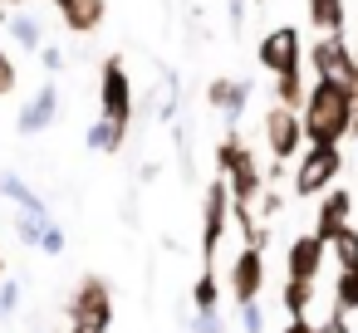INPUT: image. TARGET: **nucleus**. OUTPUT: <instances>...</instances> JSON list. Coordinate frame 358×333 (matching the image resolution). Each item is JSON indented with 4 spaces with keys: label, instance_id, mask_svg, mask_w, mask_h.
<instances>
[{
    "label": "nucleus",
    "instance_id": "obj_28",
    "mask_svg": "<svg viewBox=\"0 0 358 333\" xmlns=\"http://www.w3.org/2000/svg\"><path fill=\"white\" fill-rule=\"evenodd\" d=\"M64 245H69V240H64V225H59V221H50L35 250H45V255H64Z\"/></svg>",
    "mask_w": 358,
    "mask_h": 333
},
{
    "label": "nucleus",
    "instance_id": "obj_21",
    "mask_svg": "<svg viewBox=\"0 0 358 333\" xmlns=\"http://www.w3.org/2000/svg\"><path fill=\"white\" fill-rule=\"evenodd\" d=\"M84 142H89V152L113 157V152H123L128 133H118V128H113V123H103V118H94V123H89V133H84Z\"/></svg>",
    "mask_w": 358,
    "mask_h": 333
},
{
    "label": "nucleus",
    "instance_id": "obj_4",
    "mask_svg": "<svg viewBox=\"0 0 358 333\" xmlns=\"http://www.w3.org/2000/svg\"><path fill=\"white\" fill-rule=\"evenodd\" d=\"M99 118L113 123L118 133L133 128V79H128V59L108 54L99 64Z\"/></svg>",
    "mask_w": 358,
    "mask_h": 333
},
{
    "label": "nucleus",
    "instance_id": "obj_16",
    "mask_svg": "<svg viewBox=\"0 0 358 333\" xmlns=\"http://www.w3.org/2000/svg\"><path fill=\"white\" fill-rule=\"evenodd\" d=\"M0 196H6L15 211H25V216H40V221H50V206H45V196L20 177V172H0Z\"/></svg>",
    "mask_w": 358,
    "mask_h": 333
},
{
    "label": "nucleus",
    "instance_id": "obj_40",
    "mask_svg": "<svg viewBox=\"0 0 358 333\" xmlns=\"http://www.w3.org/2000/svg\"><path fill=\"white\" fill-rule=\"evenodd\" d=\"M255 6H265V0H255Z\"/></svg>",
    "mask_w": 358,
    "mask_h": 333
},
{
    "label": "nucleus",
    "instance_id": "obj_10",
    "mask_svg": "<svg viewBox=\"0 0 358 333\" xmlns=\"http://www.w3.org/2000/svg\"><path fill=\"white\" fill-rule=\"evenodd\" d=\"M260 289H265V250L260 245H241V255L231 260V304L236 309L260 304Z\"/></svg>",
    "mask_w": 358,
    "mask_h": 333
},
{
    "label": "nucleus",
    "instance_id": "obj_17",
    "mask_svg": "<svg viewBox=\"0 0 358 333\" xmlns=\"http://www.w3.org/2000/svg\"><path fill=\"white\" fill-rule=\"evenodd\" d=\"M6 35L25 50V54H40L50 40H45V20L35 15V10H10V20H6Z\"/></svg>",
    "mask_w": 358,
    "mask_h": 333
},
{
    "label": "nucleus",
    "instance_id": "obj_23",
    "mask_svg": "<svg viewBox=\"0 0 358 333\" xmlns=\"http://www.w3.org/2000/svg\"><path fill=\"white\" fill-rule=\"evenodd\" d=\"M324 250L338 260V269L358 265V225H343V230H334V235L324 240Z\"/></svg>",
    "mask_w": 358,
    "mask_h": 333
},
{
    "label": "nucleus",
    "instance_id": "obj_38",
    "mask_svg": "<svg viewBox=\"0 0 358 333\" xmlns=\"http://www.w3.org/2000/svg\"><path fill=\"white\" fill-rule=\"evenodd\" d=\"M353 84H358V54H353Z\"/></svg>",
    "mask_w": 358,
    "mask_h": 333
},
{
    "label": "nucleus",
    "instance_id": "obj_35",
    "mask_svg": "<svg viewBox=\"0 0 358 333\" xmlns=\"http://www.w3.org/2000/svg\"><path fill=\"white\" fill-rule=\"evenodd\" d=\"M226 10H231V30H241V20H245V0H231Z\"/></svg>",
    "mask_w": 358,
    "mask_h": 333
},
{
    "label": "nucleus",
    "instance_id": "obj_14",
    "mask_svg": "<svg viewBox=\"0 0 358 333\" xmlns=\"http://www.w3.org/2000/svg\"><path fill=\"white\" fill-rule=\"evenodd\" d=\"M343 225H353V191H348V186H329V191L319 196V211H314V230H309V235L329 240V235L343 230Z\"/></svg>",
    "mask_w": 358,
    "mask_h": 333
},
{
    "label": "nucleus",
    "instance_id": "obj_1",
    "mask_svg": "<svg viewBox=\"0 0 358 333\" xmlns=\"http://www.w3.org/2000/svg\"><path fill=\"white\" fill-rule=\"evenodd\" d=\"M353 94H358V89L324 84V79H314V84H309L304 108H299L304 147H338V142L348 138V123H353Z\"/></svg>",
    "mask_w": 358,
    "mask_h": 333
},
{
    "label": "nucleus",
    "instance_id": "obj_24",
    "mask_svg": "<svg viewBox=\"0 0 358 333\" xmlns=\"http://www.w3.org/2000/svg\"><path fill=\"white\" fill-rule=\"evenodd\" d=\"M334 309H343V313H358V265L338 269V279H334Z\"/></svg>",
    "mask_w": 358,
    "mask_h": 333
},
{
    "label": "nucleus",
    "instance_id": "obj_32",
    "mask_svg": "<svg viewBox=\"0 0 358 333\" xmlns=\"http://www.w3.org/2000/svg\"><path fill=\"white\" fill-rule=\"evenodd\" d=\"M192 333H226L221 313H192Z\"/></svg>",
    "mask_w": 358,
    "mask_h": 333
},
{
    "label": "nucleus",
    "instance_id": "obj_6",
    "mask_svg": "<svg viewBox=\"0 0 358 333\" xmlns=\"http://www.w3.org/2000/svg\"><path fill=\"white\" fill-rule=\"evenodd\" d=\"M304 59H309L314 79H324V84H343V89H358V84H353V45H348L343 35H319V40H309Z\"/></svg>",
    "mask_w": 358,
    "mask_h": 333
},
{
    "label": "nucleus",
    "instance_id": "obj_19",
    "mask_svg": "<svg viewBox=\"0 0 358 333\" xmlns=\"http://www.w3.org/2000/svg\"><path fill=\"white\" fill-rule=\"evenodd\" d=\"M304 94H309V79H304V69L275 74V103H280V108L299 113V108H304Z\"/></svg>",
    "mask_w": 358,
    "mask_h": 333
},
{
    "label": "nucleus",
    "instance_id": "obj_26",
    "mask_svg": "<svg viewBox=\"0 0 358 333\" xmlns=\"http://www.w3.org/2000/svg\"><path fill=\"white\" fill-rule=\"evenodd\" d=\"M20 89V69H15V54L0 50V98H10Z\"/></svg>",
    "mask_w": 358,
    "mask_h": 333
},
{
    "label": "nucleus",
    "instance_id": "obj_29",
    "mask_svg": "<svg viewBox=\"0 0 358 333\" xmlns=\"http://www.w3.org/2000/svg\"><path fill=\"white\" fill-rule=\"evenodd\" d=\"M280 206H285V196H280L275 186H265V191H260V201H255V216H260V221H270Z\"/></svg>",
    "mask_w": 358,
    "mask_h": 333
},
{
    "label": "nucleus",
    "instance_id": "obj_3",
    "mask_svg": "<svg viewBox=\"0 0 358 333\" xmlns=\"http://www.w3.org/2000/svg\"><path fill=\"white\" fill-rule=\"evenodd\" d=\"M64 313H69V333H108L113 328V284L103 274H84L69 289Z\"/></svg>",
    "mask_w": 358,
    "mask_h": 333
},
{
    "label": "nucleus",
    "instance_id": "obj_25",
    "mask_svg": "<svg viewBox=\"0 0 358 333\" xmlns=\"http://www.w3.org/2000/svg\"><path fill=\"white\" fill-rule=\"evenodd\" d=\"M50 221H55V216H50ZM50 221H40V216H25V211H15V235H20V240H25V245H30V250H35V245H40V235H45V225H50Z\"/></svg>",
    "mask_w": 358,
    "mask_h": 333
},
{
    "label": "nucleus",
    "instance_id": "obj_7",
    "mask_svg": "<svg viewBox=\"0 0 358 333\" xmlns=\"http://www.w3.org/2000/svg\"><path fill=\"white\" fill-rule=\"evenodd\" d=\"M226 230H231V191L216 177L206 186V196H201V260H206V269L216 265V250H221Z\"/></svg>",
    "mask_w": 358,
    "mask_h": 333
},
{
    "label": "nucleus",
    "instance_id": "obj_27",
    "mask_svg": "<svg viewBox=\"0 0 358 333\" xmlns=\"http://www.w3.org/2000/svg\"><path fill=\"white\" fill-rule=\"evenodd\" d=\"M20 294H25V289H20V279H10V274L0 279V318H15V309H20Z\"/></svg>",
    "mask_w": 358,
    "mask_h": 333
},
{
    "label": "nucleus",
    "instance_id": "obj_37",
    "mask_svg": "<svg viewBox=\"0 0 358 333\" xmlns=\"http://www.w3.org/2000/svg\"><path fill=\"white\" fill-rule=\"evenodd\" d=\"M0 6H6V10H25V0H0Z\"/></svg>",
    "mask_w": 358,
    "mask_h": 333
},
{
    "label": "nucleus",
    "instance_id": "obj_2",
    "mask_svg": "<svg viewBox=\"0 0 358 333\" xmlns=\"http://www.w3.org/2000/svg\"><path fill=\"white\" fill-rule=\"evenodd\" d=\"M216 172H221V182H226V191H231L236 206H255V201H260V191H265V172H260L255 152L241 142L236 128L216 142Z\"/></svg>",
    "mask_w": 358,
    "mask_h": 333
},
{
    "label": "nucleus",
    "instance_id": "obj_20",
    "mask_svg": "<svg viewBox=\"0 0 358 333\" xmlns=\"http://www.w3.org/2000/svg\"><path fill=\"white\" fill-rule=\"evenodd\" d=\"M192 313H221V279L216 269H201L192 284Z\"/></svg>",
    "mask_w": 358,
    "mask_h": 333
},
{
    "label": "nucleus",
    "instance_id": "obj_22",
    "mask_svg": "<svg viewBox=\"0 0 358 333\" xmlns=\"http://www.w3.org/2000/svg\"><path fill=\"white\" fill-rule=\"evenodd\" d=\"M285 318H309V309H314V284H304V279H285Z\"/></svg>",
    "mask_w": 358,
    "mask_h": 333
},
{
    "label": "nucleus",
    "instance_id": "obj_34",
    "mask_svg": "<svg viewBox=\"0 0 358 333\" xmlns=\"http://www.w3.org/2000/svg\"><path fill=\"white\" fill-rule=\"evenodd\" d=\"M280 333H314V318H285Z\"/></svg>",
    "mask_w": 358,
    "mask_h": 333
},
{
    "label": "nucleus",
    "instance_id": "obj_15",
    "mask_svg": "<svg viewBox=\"0 0 358 333\" xmlns=\"http://www.w3.org/2000/svg\"><path fill=\"white\" fill-rule=\"evenodd\" d=\"M55 10L74 35H94L108 15V0H55Z\"/></svg>",
    "mask_w": 358,
    "mask_h": 333
},
{
    "label": "nucleus",
    "instance_id": "obj_36",
    "mask_svg": "<svg viewBox=\"0 0 358 333\" xmlns=\"http://www.w3.org/2000/svg\"><path fill=\"white\" fill-rule=\"evenodd\" d=\"M348 138H358V94H353V123H348Z\"/></svg>",
    "mask_w": 358,
    "mask_h": 333
},
{
    "label": "nucleus",
    "instance_id": "obj_39",
    "mask_svg": "<svg viewBox=\"0 0 358 333\" xmlns=\"http://www.w3.org/2000/svg\"><path fill=\"white\" fill-rule=\"evenodd\" d=\"M0 279H6V255H0Z\"/></svg>",
    "mask_w": 358,
    "mask_h": 333
},
{
    "label": "nucleus",
    "instance_id": "obj_8",
    "mask_svg": "<svg viewBox=\"0 0 358 333\" xmlns=\"http://www.w3.org/2000/svg\"><path fill=\"white\" fill-rule=\"evenodd\" d=\"M265 147H270V157L285 162V167L299 162V152H304V123H299V113L270 103V113H265Z\"/></svg>",
    "mask_w": 358,
    "mask_h": 333
},
{
    "label": "nucleus",
    "instance_id": "obj_13",
    "mask_svg": "<svg viewBox=\"0 0 358 333\" xmlns=\"http://www.w3.org/2000/svg\"><path fill=\"white\" fill-rule=\"evenodd\" d=\"M324 260H329V250H324L319 235H294V240L285 245V274H289V279L314 284V279L324 274Z\"/></svg>",
    "mask_w": 358,
    "mask_h": 333
},
{
    "label": "nucleus",
    "instance_id": "obj_41",
    "mask_svg": "<svg viewBox=\"0 0 358 333\" xmlns=\"http://www.w3.org/2000/svg\"><path fill=\"white\" fill-rule=\"evenodd\" d=\"M353 54H358V50H353Z\"/></svg>",
    "mask_w": 358,
    "mask_h": 333
},
{
    "label": "nucleus",
    "instance_id": "obj_30",
    "mask_svg": "<svg viewBox=\"0 0 358 333\" xmlns=\"http://www.w3.org/2000/svg\"><path fill=\"white\" fill-rule=\"evenodd\" d=\"M314 333H353V318H348L343 309H334L324 323H314Z\"/></svg>",
    "mask_w": 358,
    "mask_h": 333
},
{
    "label": "nucleus",
    "instance_id": "obj_31",
    "mask_svg": "<svg viewBox=\"0 0 358 333\" xmlns=\"http://www.w3.org/2000/svg\"><path fill=\"white\" fill-rule=\"evenodd\" d=\"M241 328H245V333H265V309H260V304H245V309H241Z\"/></svg>",
    "mask_w": 358,
    "mask_h": 333
},
{
    "label": "nucleus",
    "instance_id": "obj_12",
    "mask_svg": "<svg viewBox=\"0 0 358 333\" xmlns=\"http://www.w3.org/2000/svg\"><path fill=\"white\" fill-rule=\"evenodd\" d=\"M55 118H59V84H55V79H45V84L35 89V98L20 108L15 133H20V138H35V133L55 128Z\"/></svg>",
    "mask_w": 358,
    "mask_h": 333
},
{
    "label": "nucleus",
    "instance_id": "obj_18",
    "mask_svg": "<svg viewBox=\"0 0 358 333\" xmlns=\"http://www.w3.org/2000/svg\"><path fill=\"white\" fill-rule=\"evenodd\" d=\"M343 20H348L343 0H309V25H314V35H343Z\"/></svg>",
    "mask_w": 358,
    "mask_h": 333
},
{
    "label": "nucleus",
    "instance_id": "obj_9",
    "mask_svg": "<svg viewBox=\"0 0 358 333\" xmlns=\"http://www.w3.org/2000/svg\"><path fill=\"white\" fill-rule=\"evenodd\" d=\"M255 64H260L265 74H289V69H299V64H304V40H299V30H294V25H275V30L260 40Z\"/></svg>",
    "mask_w": 358,
    "mask_h": 333
},
{
    "label": "nucleus",
    "instance_id": "obj_33",
    "mask_svg": "<svg viewBox=\"0 0 358 333\" xmlns=\"http://www.w3.org/2000/svg\"><path fill=\"white\" fill-rule=\"evenodd\" d=\"M40 64H45L50 74H59V69H64V50H59V45H45V50H40Z\"/></svg>",
    "mask_w": 358,
    "mask_h": 333
},
{
    "label": "nucleus",
    "instance_id": "obj_11",
    "mask_svg": "<svg viewBox=\"0 0 358 333\" xmlns=\"http://www.w3.org/2000/svg\"><path fill=\"white\" fill-rule=\"evenodd\" d=\"M250 94H255L250 79H211L206 84V103L226 118V128H241V118L250 108Z\"/></svg>",
    "mask_w": 358,
    "mask_h": 333
},
{
    "label": "nucleus",
    "instance_id": "obj_5",
    "mask_svg": "<svg viewBox=\"0 0 358 333\" xmlns=\"http://www.w3.org/2000/svg\"><path fill=\"white\" fill-rule=\"evenodd\" d=\"M338 172H343V152H338V147H304L299 162H294L289 191H294V196H324V191L338 182Z\"/></svg>",
    "mask_w": 358,
    "mask_h": 333
}]
</instances>
